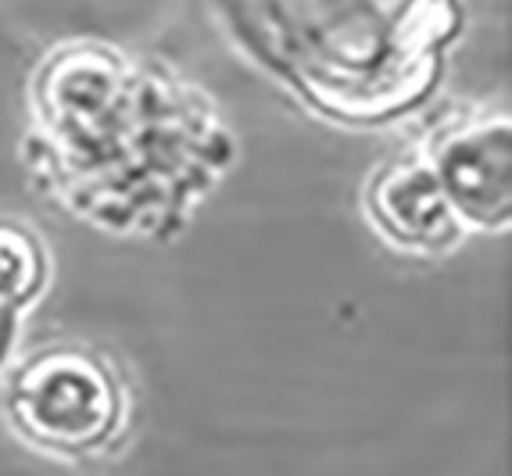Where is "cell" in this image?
<instances>
[{"label": "cell", "instance_id": "cell-5", "mask_svg": "<svg viewBox=\"0 0 512 476\" xmlns=\"http://www.w3.org/2000/svg\"><path fill=\"white\" fill-rule=\"evenodd\" d=\"M366 208L376 233L409 255H444L470 233L448 204L423 151L376 172L366 190Z\"/></svg>", "mask_w": 512, "mask_h": 476}, {"label": "cell", "instance_id": "cell-1", "mask_svg": "<svg viewBox=\"0 0 512 476\" xmlns=\"http://www.w3.org/2000/svg\"><path fill=\"white\" fill-rule=\"evenodd\" d=\"M26 169L86 226L169 240L237 158L212 97L115 43H58L29 79Z\"/></svg>", "mask_w": 512, "mask_h": 476}, {"label": "cell", "instance_id": "cell-6", "mask_svg": "<svg viewBox=\"0 0 512 476\" xmlns=\"http://www.w3.org/2000/svg\"><path fill=\"white\" fill-rule=\"evenodd\" d=\"M47 283L43 240L22 222L0 219V305L29 308Z\"/></svg>", "mask_w": 512, "mask_h": 476}, {"label": "cell", "instance_id": "cell-7", "mask_svg": "<svg viewBox=\"0 0 512 476\" xmlns=\"http://www.w3.org/2000/svg\"><path fill=\"white\" fill-rule=\"evenodd\" d=\"M18 308L0 305V369L8 366V355L15 348V333H18Z\"/></svg>", "mask_w": 512, "mask_h": 476}, {"label": "cell", "instance_id": "cell-3", "mask_svg": "<svg viewBox=\"0 0 512 476\" xmlns=\"http://www.w3.org/2000/svg\"><path fill=\"white\" fill-rule=\"evenodd\" d=\"M8 419L22 441L58 459H94L129 423V394L108 358L54 344L18 362L8 380Z\"/></svg>", "mask_w": 512, "mask_h": 476}, {"label": "cell", "instance_id": "cell-4", "mask_svg": "<svg viewBox=\"0 0 512 476\" xmlns=\"http://www.w3.org/2000/svg\"><path fill=\"white\" fill-rule=\"evenodd\" d=\"M423 158L466 230L505 233L512 215L509 115L462 119L434 133Z\"/></svg>", "mask_w": 512, "mask_h": 476}, {"label": "cell", "instance_id": "cell-2", "mask_svg": "<svg viewBox=\"0 0 512 476\" xmlns=\"http://www.w3.org/2000/svg\"><path fill=\"white\" fill-rule=\"evenodd\" d=\"M233 40L312 111L391 122L430 97L459 0H215Z\"/></svg>", "mask_w": 512, "mask_h": 476}]
</instances>
